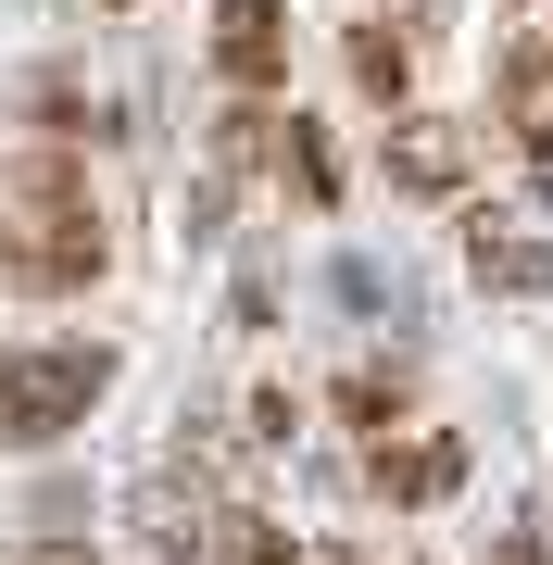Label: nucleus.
<instances>
[{
  "instance_id": "nucleus-7",
  "label": "nucleus",
  "mask_w": 553,
  "mask_h": 565,
  "mask_svg": "<svg viewBox=\"0 0 553 565\" xmlns=\"http://www.w3.org/2000/svg\"><path fill=\"white\" fill-rule=\"evenodd\" d=\"M352 76H365L377 102H390V88L415 76V51H403V25H352Z\"/></svg>"
},
{
  "instance_id": "nucleus-5",
  "label": "nucleus",
  "mask_w": 553,
  "mask_h": 565,
  "mask_svg": "<svg viewBox=\"0 0 553 565\" xmlns=\"http://www.w3.org/2000/svg\"><path fill=\"white\" fill-rule=\"evenodd\" d=\"M390 163H403L415 189H453V177H466V139H453V126H428V114H415L403 139H390Z\"/></svg>"
},
{
  "instance_id": "nucleus-4",
  "label": "nucleus",
  "mask_w": 553,
  "mask_h": 565,
  "mask_svg": "<svg viewBox=\"0 0 553 565\" xmlns=\"http://www.w3.org/2000/svg\"><path fill=\"white\" fill-rule=\"evenodd\" d=\"M503 126H515V139H529V151L553 163V39H541V51L503 76Z\"/></svg>"
},
{
  "instance_id": "nucleus-6",
  "label": "nucleus",
  "mask_w": 553,
  "mask_h": 565,
  "mask_svg": "<svg viewBox=\"0 0 553 565\" xmlns=\"http://www.w3.org/2000/svg\"><path fill=\"white\" fill-rule=\"evenodd\" d=\"M453 478V440H377V490H403V503H428Z\"/></svg>"
},
{
  "instance_id": "nucleus-1",
  "label": "nucleus",
  "mask_w": 553,
  "mask_h": 565,
  "mask_svg": "<svg viewBox=\"0 0 553 565\" xmlns=\"http://www.w3.org/2000/svg\"><path fill=\"white\" fill-rule=\"evenodd\" d=\"M114 352L63 340V352H0V440H51V427H76L88 403H102Z\"/></svg>"
},
{
  "instance_id": "nucleus-2",
  "label": "nucleus",
  "mask_w": 553,
  "mask_h": 565,
  "mask_svg": "<svg viewBox=\"0 0 553 565\" xmlns=\"http://www.w3.org/2000/svg\"><path fill=\"white\" fill-rule=\"evenodd\" d=\"M466 264H478L491 289H541V277H553V252L529 239V214H466Z\"/></svg>"
},
{
  "instance_id": "nucleus-3",
  "label": "nucleus",
  "mask_w": 553,
  "mask_h": 565,
  "mask_svg": "<svg viewBox=\"0 0 553 565\" xmlns=\"http://www.w3.org/2000/svg\"><path fill=\"white\" fill-rule=\"evenodd\" d=\"M214 51H226V76L240 88H277V63H289V39H277V0H214Z\"/></svg>"
},
{
  "instance_id": "nucleus-8",
  "label": "nucleus",
  "mask_w": 553,
  "mask_h": 565,
  "mask_svg": "<svg viewBox=\"0 0 553 565\" xmlns=\"http://www.w3.org/2000/svg\"><path fill=\"white\" fill-rule=\"evenodd\" d=\"M25 565H88V553H25Z\"/></svg>"
}]
</instances>
